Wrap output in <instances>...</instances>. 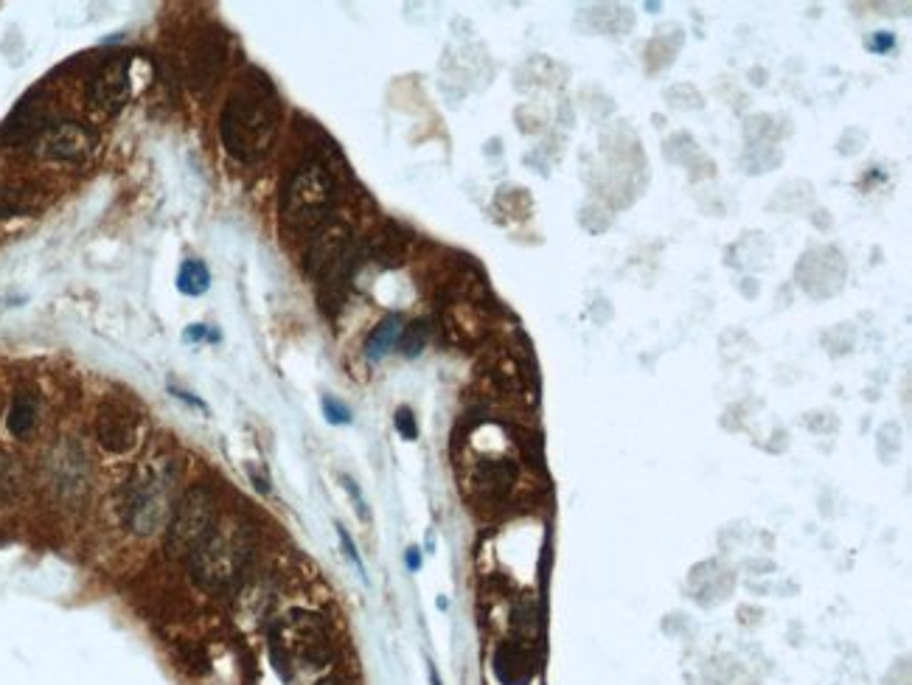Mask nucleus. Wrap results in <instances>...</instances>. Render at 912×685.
<instances>
[{
	"label": "nucleus",
	"instance_id": "a211bd4d",
	"mask_svg": "<svg viewBox=\"0 0 912 685\" xmlns=\"http://www.w3.org/2000/svg\"><path fill=\"white\" fill-rule=\"evenodd\" d=\"M323 413L329 424H351V410L334 396H323Z\"/></svg>",
	"mask_w": 912,
	"mask_h": 685
},
{
	"label": "nucleus",
	"instance_id": "b1692460",
	"mask_svg": "<svg viewBox=\"0 0 912 685\" xmlns=\"http://www.w3.org/2000/svg\"><path fill=\"white\" fill-rule=\"evenodd\" d=\"M407 568H410V570H419L421 568L419 548H410V551H407Z\"/></svg>",
	"mask_w": 912,
	"mask_h": 685
},
{
	"label": "nucleus",
	"instance_id": "4468645a",
	"mask_svg": "<svg viewBox=\"0 0 912 685\" xmlns=\"http://www.w3.org/2000/svg\"><path fill=\"white\" fill-rule=\"evenodd\" d=\"M177 290L189 298H200L211 290V270L203 259H186L177 270Z\"/></svg>",
	"mask_w": 912,
	"mask_h": 685
},
{
	"label": "nucleus",
	"instance_id": "5701e85b",
	"mask_svg": "<svg viewBox=\"0 0 912 685\" xmlns=\"http://www.w3.org/2000/svg\"><path fill=\"white\" fill-rule=\"evenodd\" d=\"M873 48H876V51H887V48H893V37H890V34H879V37L873 40Z\"/></svg>",
	"mask_w": 912,
	"mask_h": 685
},
{
	"label": "nucleus",
	"instance_id": "393cba45",
	"mask_svg": "<svg viewBox=\"0 0 912 685\" xmlns=\"http://www.w3.org/2000/svg\"><path fill=\"white\" fill-rule=\"evenodd\" d=\"M430 683H433V685H441V677H438V671H435L433 666H430Z\"/></svg>",
	"mask_w": 912,
	"mask_h": 685
},
{
	"label": "nucleus",
	"instance_id": "f03ea898",
	"mask_svg": "<svg viewBox=\"0 0 912 685\" xmlns=\"http://www.w3.org/2000/svg\"><path fill=\"white\" fill-rule=\"evenodd\" d=\"M340 200V180L323 158L301 161L281 186V225L292 236L318 234L320 228L334 219V208Z\"/></svg>",
	"mask_w": 912,
	"mask_h": 685
},
{
	"label": "nucleus",
	"instance_id": "aec40b11",
	"mask_svg": "<svg viewBox=\"0 0 912 685\" xmlns=\"http://www.w3.org/2000/svg\"><path fill=\"white\" fill-rule=\"evenodd\" d=\"M337 537H340V542H343V551H346L348 559H351V562H354V568L360 570L362 579H368V576H365V565H362L360 554H357V545H354V542H351V537H348V531H346V528H343V525H337Z\"/></svg>",
	"mask_w": 912,
	"mask_h": 685
},
{
	"label": "nucleus",
	"instance_id": "f3484780",
	"mask_svg": "<svg viewBox=\"0 0 912 685\" xmlns=\"http://www.w3.org/2000/svg\"><path fill=\"white\" fill-rule=\"evenodd\" d=\"M393 424H396V430H399L402 438H407V441H416V438H419V424H416V416H413V410L410 408L396 410Z\"/></svg>",
	"mask_w": 912,
	"mask_h": 685
},
{
	"label": "nucleus",
	"instance_id": "2eb2a0df",
	"mask_svg": "<svg viewBox=\"0 0 912 685\" xmlns=\"http://www.w3.org/2000/svg\"><path fill=\"white\" fill-rule=\"evenodd\" d=\"M34 424H37V399L26 394V391H20L12 399V408H9V416H6V427H9V433L15 438H26L34 430Z\"/></svg>",
	"mask_w": 912,
	"mask_h": 685
},
{
	"label": "nucleus",
	"instance_id": "1a4fd4ad",
	"mask_svg": "<svg viewBox=\"0 0 912 685\" xmlns=\"http://www.w3.org/2000/svg\"><path fill=\"white\" fill-rule=\"evenodd\" d=\"M351 228L340 219H329L318 234L309 236L304 253V267L312 278H323L334 264L343 259V253L351 248Z\"/></svg>",
	"mask_w": 912,
	"mask_h": 685
},
{
	"label": "nucleus",
	"instance_id": "f8f14e48",
	"mask_svg": "<svg viewBox=\"0 0 912 685\" xmlns=\"http://www.w3.org/2000/svg\"><path fill=\"white\" fill-rule=\"evenodd\" d=\"M517 483V467L500 458V461H480L475 469V489L486 500H503Z\"/></svg>",
	"mask_w": 912,
	"mask_h": 685
},
{
	"label": "nucleus",
	"instance_id": "412c9836",
	"mask_svg": "<svg viewBox=\"0 0 912 685\" xmlns=\"http://www.w3.org/2000/svg\"><path fill=\"white\" fill-rule=\"evenodd\" d=\"M183 340L186 343H200V340H211L214 343V340H219V332H208V326H203V323H191L189 329L183 332Z\"/></svg>",
	"mask_w": 912,
	"mask_h": 685
},
{
	"label": "nucleus",
	"instance_id": "39448f33",
	"mask_svg": "<svg viewBox=\"0 0 912 685\" xmlns=\"http://www.w3.org/2000/svg\"><path fill=\"white\" fill-rule=\"evenodd\" d=\"M273 649L284 655V663L292 666H309L323 669L332 660V638L326 621L306 610H292L287 618L278 621V632L273 635Z\"/></svg>",
	"mask_w": 912,
	"mask_h": 685
},
{
	"label": "nucleus",
	"instance_id": "0eeeda50",
	"mask_svg": "<svg viewBox=\"0 0 912 685\" xmlns=\"http://www.w3.org/2000/svg\"><path fill=\"white\" fill-rule=\"evenodd\" d=\"M34 155L48 163H85L96 149V135L79 121H57L45 124L34 135Z\"/></svg>",
	"mask_w": 912,
	"mask_h": 685
},
{
	"label": "nucleus",
	"instance_id": "7ed1b4c3",
	"mask_svg": "<svg viewBox=\"0 0 912 685\" xmlns=\"http://www.w3.org/2000/svg\"><path fill=\"white\" fill-rule=\"evenodd\" d=\"M253 556V534L239 514H219L203 542L189 554L191 576L208 593L239 584Z\"/></svg>",
	"mask_w": 912,
	"mask_h": 685
},
{
	"label": "nucleus",
	"instance_id": "423d86ee",
	"mask_svg": "<svg viewBox=\"0 0 912 685\" xmlns=\"http://www.w3.org/2000/svg\"><path fill=\"white\" fill-rule=\"evenodd\" d=\"M219 517L217 497L211 489L197 486L189 495L180 497L174 503L172 517L166 523V548L172 556H186L203 542V537L211 531V525Z\"/></svg>",
	"mask_w": 912,
	"mask_h": 685
},
{
	"label": "nucleus",
	"instance_id": "9b49d317",
	"mask_svg": "<svg viewBox=\"0 0 912 685\" xmlns=\"http://www.w3.org/2000/svg\"><path fill=\"white\" fill-rule=\"evenodd\" d=\"M494 674L503 685H528L536 674V657L525 641H503L494 652Z\"/></svg>",
	"mask_w": 912,
	"mask_h": 685
},
{
	"label": "nucleus",
	"instance_id": "f257e3e1",
	"mask_svg": "<svg viewBox=\"0 0 912 685\" xmlns=\"http://www.w3.org/2000/svg\"><path fill=\"white\" fill-rule=\"evenodd\" d=\"M281 130V102L276 88L267 82V76L250 71L247 79L228 96L219 116V135L222 144L236 161L256 163L261 161Z\"/></svg>",
	"mask_w": 912,
	"mask_h": 685
},
{
	"label": "nucleus",
	"instance_id": "ddd939ff",
	"mask_svg": "<svg viewBox=\"0 0 912 685\" xmlns=\"http://www.w3.org/2000/svg\"><path fill=\"white\" fill-rule=\"evenodd\" d=\"M402 332H405V318H402L399 312L385 315V318L374 326V332L368 335V340H365V357H368L371 363H379L385 354H391V351L396 349Z\"/></svg>",
	"mask_w": 912,
	"mask_h": 685
},
{
	"label": "nucleus",
	"instance_id": "4be33fe9",
	"mask_svg": "<svg viewBox=\"0 0 912 685\" xmlns=\"http://www.w3.org/2000/svg\"><path fill=\"white\" fill-rule=\"evenodd\" d=\"M169 394H172L174 399H180V402H186V405H189V408L203 410L205 416H208V413H211V410H208V405H205L203 399H197V396H191L189 391H183V388H177V385H169Z\"/></svg>",
	"mask_w": 912,
	"mask_h": 685
},
{
	"label": "nucleus",
	"instance_id": "9d476101",
	"mask_svg": "<svg viewBox=\"0 0 912 685\" xmlns=\"http://www.w3.org/2000/svg\"><path fill=\"white\" fill-rule=\"evenodd\" d=\"M96 438L104 450L130 452L138 444V416L124 405H107L96 419Z\"/></svg>",
	"mask_w": 912,
	"mask_h": 685
},
{
	"label": "nucleus",
	"instance_id": "dca6fc26",
	"mask_svg": "<svg viewBox=\"0 0 912 685\" xmlns=\"http://www.w3.org/2000/svg\"><path fill=\"white\" fill-rule=\"evenodd\" d=\"M427 337H430V323L413 321V323H407L405 332H402V337H399V343H396V346H399V351H402L405 357H416V354H421V349L427 346Z\"/></svg>",
	"mask_w": 912,
	"mask_h": 685
},
{
	"label": "nucleus",
	"instance_id": "20e7f679",
	"mask_svg": "<svg viewBox=\"0 0 912 685\" xmlns=\"http://www.w3.org/2000/svg\"><path fill=\"white\" fill-rule=\"evenodd\" d=\"M174 461L155 458L132 472L121 489V517L138 537H152L166 528L174 511Z\"/></svg>",
	"mask_w": 912,
	"mask_h": 685
},
{
	"label": "nucleus",
	"instance_id": "6ab92c4d",
	"mask_svg": "<svg viewBox=\"0 0 912 685\" xmlns=\"http://www.w3.org/2000/svg\"><path fill=\"white\" fill-rule=\"evenodd\" d=\"M343 486H346V492L351 495V500H354V509H357V514H360V520L368 523V520H371V511H368V506H365V497H362L360 486L351 481L348 475H343Z\"/></svg>",
	"mask_w": 912,
	"mask_h": 685
},
{
	"label": "nucleus",
	"instance_id": "6e6552de",
	"mask_svg": "<svg viewBox=\"0 0 912 685\" xmlns=\"http://www.w3.org/2000/svg\"><path fill=\"white\" fill-rule=\"evenodd\" d=\"M87 102L102 113H118L132 96V59L110 57L87 79Z\"/></svg>",
	"mask_w": 912,
	"mask_h": 685
}]
</instances>
